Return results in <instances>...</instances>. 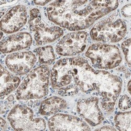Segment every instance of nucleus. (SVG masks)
<instances>
[{
  "label": "nucleus",
  "instance_id": "obj_1",
  "mask_svg": "<svg viewBox=\"0 0 131 131\" xmlns=\"http://www.w3.org/2000/svg\"><path fill=\"white\" fill-rule=\"evenodd\" d=\"M118 6L117 1H56L48 6L47 14L60 26L79 30L90 27Z\"/></svg>",
  "mask_w": 131,
  "mask_h": 131
},
{
  "label": "nucleus",
  "instance_id": "obj_2",
  "mask_svg": "<svg viewBox=\"0 0 131 131\" xmlns=\"http://www.w3.org/2000/svg\"><path fill=\"white\" fill-rule=\"evenodd\" d=\"M74 83L85 93L96 91L101 96V106L107 112H112L121 91L122 81L110 72L95 70L81 57L67 58Z\"/></svg>",
  "mask_w": 131,
  "mask_h": 131
},
{
  "label": "nucleus",
  "instance_id": "obj_20",
  "mask_svg": "<svg viewBox=\"0 0 131 131\" xmlns=\"http://www.w3.org/2000/svg\"><path fill=\"white\" fill-rule=\"evenodd\" d=\"M118 107L121 110H127L130 107V99L127 94H124L120 98L118 102Z\"/></svg>",
  "mask_w": 131,
  "mask_h": 131
},
{
  "label": "nucleus",
  "instance_id": "obj_12",
  "mask_svg": "<svg viewBox=\"0 0 131 131\" xmlns=\"http://www.w3.org/2000/svg\"><path fill=\"white\" fill-rule=\"evenodd\" d=\"M99 102L98 97H91L79 100L77 105L79 115L93 126L100 124L104 119Z\"/></svg>",
  "mask_w": 131,
  "mask_h": 131
},
{
  "label": "nucleus",
  "instance_id": "obj_24",
  "mask_svg": "<svg viewBox=\"0 0 131 131\" xmlns=\"http://www.w3.org/2000/svg\"><path fill=\"white\" fill-rule=\"evenodd\" d=\"M50 2V1H34V3L36 5L42 6V5H45V4H47Z\"/></svg>",
  "mask_w": 131,
  "mask_h": 131
},
{
  "label": "nucleus",
  "instance_id": "obj_22",
  "mask_svg": "<svg viewBox=\"0 0 131 131\" xmlns=\"http://www.w3.org/2000/svg\"><path fill=\"white\" fill-rule=\"evenodd\" d=\"M95 130H116V129L110 125H105V126H103L101 127H100L99 128H97Z\"/></svg>",
  "mask_w": 131,
  "mask_h": 131
},
{
  "label": "nucleus",
  "instance_id": "obj_9",
  "mask_svg": "<svg viewBox=\"0 0 131 131\" xmlns=\"http://www.w3.org/2000/svg\"><path fill=\"white\" fill-rule=\"evenodd\" d=\"M88 34L85 31H75L65 35L58 42L57 52L61 56H70L82 52L86 46Z\"/></svg>",
  "mask_w": 131,
  "mask_h": 131
},
{
  "label": "nucleus",
  "instance_id": "obj_13",
  "mask_svg": "<svg viewBox=\"0 0 131 131\" xmlns=\"http://www.w3.org/2000/svg\"><path fill=\"white\" fill-rule=\"evenodd\" d=\"M48 127L52 130H88L89 125L80 118L69 114H58L48 121Z\"/></svg>",
  "mask_w": 131,
  "mask_h": 131
},
{
  "label": "nucleus",
  "instance_id": "obj_16",
  "mask_svg": "<svg viewBox=\"0 0 131 131\" xmlns=\"http://www.w3.org/2000/svg\"><path fill=\"white\" fill-rule=\"evenodd\" d=\"M20 79L10 73L2 66L1 67V96L8 95L16 89L20 83Z\"/></svg>",
  "mask_w": 131,
  "mask_h": 131
},
{
  "label": "nucleus",
  "instance_id": "obj_14",
  "mask_svg": "<svg viewBox=\"0 0 131 131\" xmlns=\"http://www.w3.org/2000/svg\"><path fill=\"white\" fill-rule=\"evenodd\" d=\"M32 41V37L28 32H19L8 36L1 41V51L6 53L25 49L31 45Z\"/></svg>",
  "mask_w": 131,
  "mask_h": 131
},
{
  "label": "nucleus",
  "instance_id": "obj_25",
  "mask_svg": "<svg viewBox=\"0 0 131 131\" xmlns=\"http://www.w3.org/2000/svg\"><path fill=\"white\" fill-rule=\"evenodd\" d=\"M127 90H128V91L129 92V93L130 94V81H129L128 83V84H127Z\"/></svg>",
  "mask_w": 131,
  "mask_h": 131
},
{
  "label": "nucleus",
  "instance_id": "obj_15",
  "mask_svg": "<svg viewBox=\"0 0 131 131\" xmlns=\"http://www.w3.org/2000/svg\"><path fill=\"white\" fill-rule=\"evenodd\" d=\"M67 103L63 99L52 96L43 101L40 106L39 112L42 115H49L57 113L67 107Z\"/></svg>",
  "mask_w": 131,
  "mask_h": 131
},
{
  "label": "nucleus",
  "instance_id": "obj_4",
  "mask_svg": "<svg viewBox=\"0 0 131 131\" xmlns=\"http://www.w3.org/2000/svg\"><path fill=\"white\" fill-rule=\"evenodd\" d=\"M126 32L125 23L114 14L96 24L90 31V36L97 41L116 42L125 37Z\"/></svg>",
  "mask_w": 131,
  "mask_h": 131
},
{
  "label": "nucleus",
  "instance_id": "obj_10",
  "mask_svg": "<svg viewBox=\"0 0 131 131\" xmlns=\"http://www.w3.org/2000/svg\"><path fill=\"white\" fill-rule=\"evenodd\" d=\"M36 61L35 55L30 51L10 54L5 59L6 65L9 70L18 75L28 73L33 67Z\"/></svg>",
  "mask_w": 131,
  "mask_h": 131
},
{
  "label": "nucleus",
  "instance_id": "obj_23",
  "mask_svg": "<svg viewBox=\"0 0 131 131\" xmlns=\"http://www.w3.org/2000/svg\"><path fill=\"white\" fill-rule=\"evenodd\" d=\"M7 128V123L6 121L2 117L1 118V125H0V130H5Z\"/></svg>",
  "mask_w": 131,
  "mask_h": 131
},
{
  "label": "nucleus",
  "instance_id": "obj_17",
  "mask_svg": "<svg viewBox=\"0 0 131 131\" xmlns=\"http://www.w3.org/2000/svg\"><path fill=\"white\" fill-rule=\"evenodd\" d=\"M34 51L37 54L40 63L50 64L55 60V54L53 48L51 46L39 47Z\"/></svg>",
  "mask_w": 131,
  "mask_h": 131
},
{
  "label": "nucleus",
  "instance_id": "obj_18",
  "mask_svg": "<svg viewBox=\"0 0 131 131\" xmlns=\"http://www.w3.org/2000/svg\"><path fill=\"white\" fill-rule=\"evenodd\" d=\"M130 112H119L114 118L116 128L122 131H130Z\"/></svg>",
  "mask_w": 131,
  "mask_h": 131
},
{
  "label": "nucleus",
  "instance_id": "obj_3",
  "mask_svg": "<svg viewBox=\"0 0 131 131\" xmlns=\"http://www.w3.org/2000/svg\"><path fill=\"white\" fill-rule=\"evenodd\" d=\"M50 70L46 65L32 70L19 85L16 92L18 100L40 99L48 91Z\"/></svg>",
  "mask_w": 131,
  "mask_h": 131
},
{
  "label": "nucleus",
  "instance_id": "obj_7",
  "mask_svg": "<svg viewBox=\"0 0 131 131\" xmlns=\"http://www.w3.org/2000/svg\"><path fill=\"white\" fill-rule=\"evenodd\" d=\"M50 78L52 87L61 96L73 95L79 91V88L74 83L69 71L67 58L58 60L53 66Z\"/></svg>",
  "mask_w": 131,
  "mask_h": 131
},
{
  "label": "nucleus",
  "instance_id": "obj_19",
  "mask_svg": "<svg viewBox=\"0 0 131 131\" xmlns=\"http://www.w3.org/2000/svg\"><path fill=\"white\" fill-rule=\"evenodd\" d=\"M130 39L128 38L124 40L121 45V48L124 54L125 60L129 66H130Z\"/></svg>",
  "mask_w": 131,
  "mask_h": 131
},
{
  "label": "nucleus",
  "instance_id": "obj_5",
  "mask_svg": "<svg viewBox=\"0 0 131 131\" xmlns=\"http://www.w3.org/2000/svg\"><path fill=\"white\" fill-rule=\"evenodd\" d=\"M85 56L94 66L99 69H112L119 64L122 60L121 53L115 45L96 43L87 50Z\"/></svg>",
  "mask_w": 131,
  "mask_h": 131
},
{
  "label": "nucleus",
  "instance_id": "obj_21",
  "mask_svg": "<svg viewBox=\"0 0 131 131\" xmlns=\"http://www.w3.org/2000/svg\"><path fill=\"white\" fill-rule=\"evenodd\" d=\"M122 14L123 16L126 18L130 17V4L124 6L122 8Z\"/></svg>",
  "mask_w": 131,
  "mask_h": 131
},
{
  "label": "nucleus",
  "instance_id": "obj_8",
  "mask_svg": "<svg viewBox=\"0 0 131 131\" xmlns=\"http://www.w3.org/2000/svg\"><path fill=\"white\" fill-rule=\"evenodd\" d=\"M29 25L30 30L34 32V38L37 45H42L56 40L63 33V30L58 26H50L41 18L40 10L32 8L30 10Z\"/></svg>",
  "mask_w": 131,
  "mask_h": 131
},
{
  "label": "nucleus",
  "instance_id": "obj_6",
  "mask_svg": "<svg viewBox=\"0 0 131 131\" xmlns=\"http://www.w3.org/2000/svg\"><path fill=\"white\" fill-rule=\"evenodd\" d=\"M12 127L16 130H41L46 128L44 119L34 117V112L29 107L24 105H16L7 116Z\"/></svg>",
  "mask_w": 131,
  "mask_h": 131
},
{
  "label": "nucleus",
  "instance_id": "obj_11",
  "mask_svg": "<svg viewBox=\"0 0 131 131\" xmlns=\"http://www.w3.org/2000/svg\"><path fill=\"white\" fill-rule=\"evenodd\" d=\"M27 10L24 5L14 6L3 17L1 21V28L6 33L16 32L26 23Z\"/></svg>",
  "mask_w": 131,
  "mask_h": 131
}]
</instances>
